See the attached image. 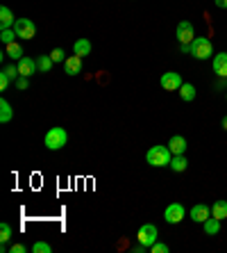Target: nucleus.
Instances as JSON below:
<instances>
[{"mask_svg":"<svg viewBox=\"0 0 227 253\" xmlns=\"http://www.w3.org/2000/svg\"><path fill=\"white\" fill-rule=\"evenodd\" d=\"M14 30H16V35L21 39H32L36 35V25L30 21V18H16V23H14Z\"/></svg>","mask_w":227,"mask_h":253,"instance_id":"6","label":"nucleus"},{"mask_svg":"<svg viewBox=\"0 0 227 253\" xmlns=\"http://www.w3.org/2000/svg\"><path fill=\"white\" fill-rule=\"evenodd\" d=\"M193 39H195V30H193L191 21H182V23H177V42H180L182 46H191Z\"/></svg>","mask_w":227,"mask_h":253,"instance_id":"5","label":"nucleus"},{"mask_svg":"<svg viewBox=\"0 0 227 253\" xmlns=\"http://www.w3.org/2000/svg\"><path fill=\"white\" fill-rule=\"evenodd\" d=\"M168 148H170V153H173V155H184V151H187V139H184L182 135L170 137Z\"/></svg>","mask_w":227,"mask_h":253,"instance_id":"12","label":"nucleus"},{"mask_svg":"<svg viewBox=\"0 0 227 253\" xmlns=\"http://www.w3.org/2000/svg\"><path fill=\"white\" fill-rule=\"evenodd\" d=\"M214 71L221 78H227V53H218L214 57Z\"/></svg>","mask_w":227,"mask_h":253,"instance_id":"13","label":"nucleus"},{"mask_svg":"<svg viewBox=\"0 0 227 253\" xmlns=\"http://www.w3.org/2000/svg\"><path fill=\"white\" fill-rule=\"evenodd\" d=\"M211 217L216 219H227V201H216L214 206H211Z\"/></svg>","mask_w":227,"mask_h":253,"instance_id":"15","label":"nucleus"},{"mask_svg":"<svg viewBox=\"0 0 227 253\" xmlns=\"http://www.w3.org/2000/svg\"><path fill=\"white\" fill-rule=\"evenodd\" d=\"M64 71L68 73V76H80V73H82V57H80V55L73 53L70 57H66Z\"/></svg>","mask_w":227,"mask_h":253,"instance_id":"11","label":"nucleus"},{"mask_svg":"<svg viewBox=\"0 0 227 253\" xmlns=\"http://www.w3.org/2000/svg\"><path fill=\"white\" fill-rule=\"evenodd\" d=\"M136 240H139V244H143L146 249H150L152 244L159 240L157 226H155V224H143L139 228V233H136Z\"/></svg>","mask_w":227,"mask_h":253,"instance_id":"4","label":"nucleus"},{"mask_svg":"<svg viewBox=\"0 0 227 253\" xmlns=\"http://www.w3.org/2000/svg\"><path fill=\"white\" fill-rule=\"evenodd\" d=\"M189 162L184 155H173V160H170V169L175 171V173H182V171H187Z\"/></svg>","mask_w":227,"mask_h":253,"instance_id":"18","label":"nucleus"},{"mask_svg":"<svg viewBox=\"0 0 227 253\" xmlns=\"http://www.w3.org/2000/svg\"><path fill=\"white\" fill-rule=\"evenodd\" d=\"M5 55H9L12 59H16L18 62V59L23 57V48L18 46V43H7V53Z\"/></svg>","mask_w":227,"mask_h":253,"instance_id":"21","label":"nucleus"},{"mask_svg":"<svg viewBox=\"0 0 227 253\" xmlns=\"http://www.w3.org/2000/svg\"><path fill=\"white\" fill-rule=\"evenodd\" d=\"M43 144H46V148H50V151H59V148H64L66 144H68V132H66L64 128H50L46 139H43Z\"/></svg>","mask_w":227,"mask_h":253,"instance_id":"2","label":"nucleus"},{"mask_svg":"<svg viewBox=\"0 0 227 253\" xmlns=\"http://www.w3.org/2000/svg\"><path fill=\"white\" fill-rule=\"evenodd\" d=\"M12 240V226L9 224H0V242L7 244V242Z\"/></svg>","mask_w":227,"mask_h":253,"instance_id":"24","label":"nucleus"},{"mask_svg":"<svg viewBox=\"0 0 227 253\" xmlns=\"http://www.w3.org/2000/svg\"><path fill=\"white\" fill-rule=\"evenodd\" d=\"M180 98L187 100V103H191V100L195 98V87H193V84H189V83H184L180 87Z\"/></svg>","mask_w":227,"mask_h":253,"instance_id":"19","label":"nucleus"},{"mask_svg":"<svg viewBox=\"0 0 227 253\" xmlns=\"http://www.w3.org/2000/svg\"><path fill=\"white\" fill-rule=\"evenodd\" d=\"M223 130H227V117L223 119Z\"/></svg>","mask_w":227,"mask_h":253,"instance_id":"32","label":"nucleus"},{"mask_svg":"<svg viewBox=\"0 0 227 253\" xmlns=\"http://www.w3.org/2000/svg\"><path fill=\"white\" fill-rule=\"evenodd\" d=\"M14 84H16V87H18V89H28V78H23V76H18V78H16V83H14Z\"/></svg>","mask_w":227,"mask_h":253,"instance_id":"29","label":"nucleus"},{"mask_svg":"<svg viewBox=\"0 0 227 253\" xmlns=\"http://www.w3.org/2000/svg\"><path fill=\"white\" fill-rule=\"evenodd\" d=\"M36 64H39V71H43V73H48V71L53 69V57H48V55H41L39 59H36Z\"/></svg>","mask_w":227,"mask_h":253,"instance_id":"22","label":"nucleus"},{"mask_svg":"<svg viewBox=\"0 0 227 253\" xmlns=\"http://www.w3.org/2000/svg\"><path fill=\"white\" fill-rule=\"evenodd\" d=\"M202 226H204V233H207V235H218V233H221V219H216V217H209Z\"/></svg>","mask_w":227,"mask_h":253,"instance_id":"16","label":"nucleus"},{"mask_svg":"<svg viewBox=\"0 0 227 253\" xmlns=\"http://www.w3.org/2000/svg\"><path fill=\"white\" fill-rule=\"evenodd\" d=\"M218 9H227V0H214Z\"/></svg>","mask_w":227,"mask_h":253,"instance_id":"31","label":"nucleus"},{"mask_svg":"<svg viewBox=\"0 0 227 253\" xmlns=\"http://www.w3.org/2000/svg\"><path fill=\"white\" fill-rule=\"evenodd\" d=\"M14 80H12V76H9V73H7L5 69H2V73H0V89H7L9 87V84H12Z\"/></svg>","mask_w":227,"mask_h":253,"instance_id":"25","label":"nucleus"},{"mask_svg":"<svg viewBox=\"0 0 227 253\" xmlns=\"http://www.w3.org/2000/svg\"><path fill=\"white\" fill-rule=\"evenodd\" d=\"M191 55L198 59H209L214 55V46L207 37H195L191 42Z\"/></svg>","mask_w":227,"mask_h":253,"instance_id":"3","label":"nucleus"},{"mask_svg":"<svg viewBox=\"0 0 227 253\" xmlns=\"http://www.w3.org/2000/svg\"><path fill=\"white\" fill-rule=\"evenodd\" d=\"M159 84H162L166 91H180V87H182L184 83H182V76H180V73H175V71H168V73H163V76H162Z\"/></svg>","mask_w":227,"mask_h":253,"instance_id":"7","label":"nucleus"},{"mask_svg":"<svg viewBox=\"0 0 227 253\" xmlns=\"http://www.w3.org/2000/svg\"><path fill=\"white\" fill-rule=\"evenodd\" d=\"M14 37H18L16 30H14V28H7V30H2V32H0V42L7 46V43H14Z\"/></svg>","mask_w":227,"mask_h":253,"instance_id":"23","label":"nucleus"},{"mask_svg":"<svg viewBox=\"0 0 227 253\" xmlns=\"http://www.w3.org/2000/svg\"><path fill=\"white\" fill-rule=\"evenodd\" d=\"M0 121H2V124L12 121V107H9V103H7L5 98L0 100Z\"/></svg>","mask_w":227,"mask_h":253,"instance_id":"20","label":"nucleus"},{"mask_svg":"<svg viewBox=\"0 0 227 253\" xmlns=\"http://www.w3.org/2000/svg\"><path fill=\"white\" fill-rule=\"evenodd\" d=\"M150 251H152V253H168L170 249L166 247V244H162V242H155V244L150 247Z\"/></svg>","mask_w":227,"mask_h":253,"instance_id":"28","label":"nucleus"},{"mask_svg":"<svg viewBox=\"0 0 227 253\" xmlns=\"http://www.w3.org/2000/svg\"><path fill=\"white\" fill-rule=\"evenodd\" d=\"M16 66H18V76H23V78H32V76H34V71L39 69V64H36V59L25 57V55L16 62Z\"/></svg>","mask_w":227,"mask_h":253,"instance_id":"9","label":"nucleus"},{"mask_svg":"<svg viewBox=\"0 0 227 253\" xmlns=\"http://www.w3.org/2000/svg\"><path fill=\"white\" fill-rule=\"evenodd\" d=\"M211 217V208L204 206V203H198V206L191 208V219L193 221H198V224H204L207 219Z\"/></svg>","mask_w":227,"mask_h":253,"instance_id":"10","label":"nucleus"},{"mask_svg":"<svg viewBox=\"0 0 227 253\" xmlns=\"http://www.w3.org/2000/svg\"><path fill=\"white\" fill-rule=\"evenodd\" d=\"M73 53L80 55V57L89 55V53H91V42H87V39H77V42L73 43Z\"/></svg>","mask_w":227,"mask_h":253,"instance_id":"17","label":"nucleus"},{"mask_svg":"<svg viewBox=\"0 0 227 253\" xmlns=\"http://www.w3.org/2000/svg\"><path fill=\"white\" fill-rule=\"evenodd\" d=\"M50 57H53V62H66V55L62 48H55L53 53H50Z\"/></svg>","mask_w":227,"mask_h":253,"instance_id":"27","label":"nucleus"},{"mask_svg":"<svg viewBox=\"0 0 227 253\" xmlns=\"http://www.w3.org/2000/svg\"><path fill=\"white\" fill-rule=\"evenodd\" d=\"M170 160H173V153L168 146H152L146 153V162L150 167H170Z\"/></svg>","mask_w":227,"mask_h":253,"instance_id":"1","label":"nucleus"},{"mask_svg":"<svg viewBox=\"0 0 227 253\" xmlns=\"http://www.w3.org/2000/svg\"><path fill=\"white\" fill-rule=\"evenodd\" d=\"M9 251H12V253H25L28 249H25L23 244H12V247H9Z\"/></svg>","mask_w":227,"mask_h":253,"instance_id":"30","label":"nucleus"},{"mask_svg":"<svg viewBox=\"0 0 227 253\" xmlns=\"http://www.w3.org/2000/svg\"><path fill=\"white\" fill-rule=\"evenodd\" d=\"M184 214H187V210H184L182 203H170V206L166 208V212H163V219H166L168 224H180L182 219H184Z\"/></svg>","mask_w":227,"mask_h":253,"instance_id":"8","label":"nucleus"},{"mask_svg":"<svg viewBox=\"0 0 227 253\" xmlns=\"http://www.w3.org/2000/svg\"><path fill=\"white\" fill-rule=\"evenodd\" d=\"M14 14H12V9L9 7H0V28L2 30H7V28H14Z\"/></svg>","mask_w":227,"mask_h":253,"instance_id":"14","label":"nucleus"},{"mask_svg":"<svg viewBox=\"0 0 227 253\" xmlns=\"http://www.w3.org/2000/svg\"><path fill=\"white\" fill-rule=\"evenodd\" d=\"M53 249H50V244H46V242H36L34 247H32V253H50Z\"/></svg>","mask_w":227,"mask_h":253,"instance_id":"26","label":"nucleus"}]
</instances>
